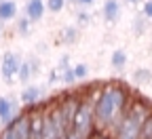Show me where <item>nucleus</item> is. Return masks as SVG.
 I'll return each instance as SVG.
<instances>
[{
    "label": "nucleus",
    "mask_w": 152,
    "mask_h": 139,
    "mask_svg": "<svg viewBox=\"0 0 152 139\" xmlns=\"http://www.w3.org/2000/svg\"><path fill=\"white\" fill-rule=\"evenodd\" d=\"M131 101H133L131 91L121 82H110V84L99 87L97 95L91 101L93 118H95L97 129L112 135L114 129L118 127L121 118L125 116V112L129 110Z\"/></svg>",
    "instance_id": "f257e3e1"
},
{
    "label": "nucleus",
    "mask_w": 152,
    "mask_h": 139,
    "mask_svg": "<svg viewBox=\"0 0 152 139\" xmlns=\"http://www.w3.org/2000/svg\"><path fill=\"white\" fill-rule=\"evenodd\" d=\"M66 129L59 118V112L55 108V99H49L42 110V129H40V139H64Z\"/></svg>",
    "instance_id": "f03ea898"
},
{
    "label": "nucleus",
    "mask_w": 152,
    "mask_h": 139,
    "mask_svg": "<svg viewBox=\"0 0 152 139\" xmlns=\"http://www.w3.org/2000/svg\"><path fill=\"white\" fill-rule=\"evenodd\" d=\"M72 131L80 139H89L95 131H97V124H95V118H93V108H91V101L87 97H83V103H80L78 112L74 116Z\"/></svg>",
    "instance_id": "7ed1b4c3"
},
{
    "label": "nucleus",
    "mask_w": 152,
    "mask_h": 139,
    "mask_svg": "<svg viewBox=\"0 0 152 139\" xmlns=\"http://www.w3.org/2000/svg\"><path fill=\"white\" fill-rule=\"evenodd\" d=\"M0 139H30V114H15L0 131Z\"/></svg>",
    "instance_id": "20e7f679"
},
{
    "label": "nucleus",
    "mask_w": 152,
    "mask_h": 139,
    "mask_svg": "<svg viewBox=\"0 0 152 139\" xmlns=\"http://www.w3.org/2000/svg\"><path fill=\"white\" fill-rule=\"evenodd\" d=\"M19 63H21V57H19L17 53H4L2 55V61H0V76H2L4 82H13L17 78Z\"/></svg>",
    "instance_id": "39448f33"
},
{
    "label": "nucleus",
    "mask_w": 152,
    "mask_h": 139,
    "mask_svg": "<svg viewBox=\"0 0 152 139\" xmlns=\"http://www.w3.org/2000/svg\"><path fill=\"white\" fill-rule=\"evenodd\" d=\"M21 103L17 97H0V124H7L15 114H19Z\"/></svg>",
    "instance_id": "423d86ee"
},
{
    "label": "nucleus",
    "mask_w": 152,
    "mask_h": 139,
    "mask_svg": "<svg viewBox=\"0 0 152 139\" xmlns=\"http://www.w3.org/2000/svg\"><path fill=\"white\" fill-rule=\"evenodd\" d=\"M45 0H28L26 2V17L30 19V23H36L45 17Z\"/></svg>",
    "instance_id": "0eeeda50"
},
{
    "label": "nucleus",
    "mask_w": 152,
    "mask_h": 139,
    "mask_svg": "<svg viewBox=\"0 0 152 139\" xmlns=\"http://www.w3.org/2000/svg\"><path fill=\"white\" fill-rule=\"evenodd\" d=\"M121 2L118 0H106L104 7H102V17H104V21L108 23H116L118 19H121Z\"/></svg>",
    "instance_id": "6e6552de"
},
{
    "label": "nucleus",
    "mask_w": 152,
    "mask_h": 139,
    "mask_svg": "<svg viewBox=\"0 0 152 139\" xmlns=\"http://www.w3.org/2000/svg\"><path fill=\"white\" fill-rule=\"evenodd\" d=\"M40 97H42V87H36V84H28L21 93H19V101L21 106H30V103H40Z\"/></svg>",
    "instance_id": "1a4fd4ad"
},
{
    "label": "nucleus",
    "mask_w": 152,
    "mask_h": 139,
    "mask_svg": "<svg viewBox=\"0 0 152 139\" xmlns=\"http://www.w3.org/2000/svg\"><path fill=\"white\" fill-rule=\"evenodd\" d=\"M17 17V4L15 0H0V23H7Z\"/></svg>",
    "instance_id": "9d476101"
},
{
    "label": "nucleus",
    "mask_w": 152,
    "mask_h": 139,
    "mask_svg": "<svg viewBox=\"0 0 152 139\" xmlns=\"http://www.w3.org/2000/svg\"><path fill=\"white\" fill-rule=\"evenodd\" d=\"M127 61H129L127 51H123V49L112 51V55H110V65H112V70L123 72V70H125V65H127Z\"/></svg>",
    "instance_id": "9b49d317"
},
{
    "label": "nucleus",
    "mask_w": 152,
    "mask_h": 139,
    "mask_svg": "<svg viewBox=\"0 0 152 139\" xmlns=\"http://www.w3.org/2000/svg\"><path fill=\"white\" fill-rule=\"evenodd\" d=\"M57 42H59V44H76V42H78V30L70 28V25L64 28L59 38H57Z\"/></svg>",
    "instance_id": "f8f14e48"
},
{
    "label": "nucleus",
    "mask_w": 152,
    "mask_h": 139,
    "mask_svg": "<svg viewBox=\"0 0 152 139\" xmlns=\"http://www.w3.org/2000/svg\"><path fill=\"white\" fill-rule=\"evenodd\" d=\"M148 28H150V21L142 13H137L135 17H133V34H135V36H144L148 32Z\"/></svg>",
    "instance_id": "ddd939ff"
},
{
    "label": "nucleus",
    "mask_w": 152,
    "mask_h": 139,
    "mask_svg": "<svg viewBox=\"0 0 152 139\" xmlns=\"http://www.w3.org/2000/svg\"><path fill=\"white\" fill-rule=\"evenodd\" d=\"M32 78H34V74H32V68H30V63H28V59H21L19 70H17V80L23 82V84H28Z\"/></svg>",
    "instance_id": "4468645a"
},
{
    "label": "nucleus",
    "mask_w": 152,
    "mask_h": 139,
    "mask_svg": "<svg viewBox=\"0 0 152 139\" xmlns=\"http://www.w3.org/2000/svg\"><path fill=\"white\" fill-rule=\"evenodd\" d=\"M133 80H135L137 84H148V82H152V70H148V68H137L135 72H133Z\"/></svg>",
    "instance_id": "2eb2a0df"
},
{
    "label": "nucleus",
    "mask_w": 152,
    "mask_h": 139,
    "mask_svg": "<svg viewBox=\"0 0 152 139\" xmlns=\"http://www.w3.org/2000/svg\"><path fill=\"white\" fill-rule=\"evenodd\" d=\"M140 139H152V112L144 118V122L140 127Z\"/></svg>",
    "instance_id": "dca6fc26"
},
{
    "label": "nucleus",
    "mask_w": 152,
    "mask_h": 139,
    "mask_svg": "<svg viewBox=\"0 0 152 139\" xmlns=\"http://www.w3.org/2000/svg\"><path fill=\"white\" fill-rule=\"evenodd\" d=\"M15 30H17V34L19 36H28L30 34V30H32V23H30V19L23 15V17H19L17 19V23H15Z\"/></svg>",
    "instance_id": "f3484780"
},
{
    "label": "nucleus",
    "mask_w": 152,
    "mask_h": 139,
    "mask_svg": "<svg viewBox=\"0 0 152 139\" xmlns=\"http://www.w3.org/2000/svg\"><path fill=\"white\" fill-rule=\"evenodd\" d=\"M57 72H59V82H64V84H74L76 82L74 72H72V65H66V68L57 70Z\"/></svg>",
    "instance_id": "a211bd4d"
},
{
    "label": "nucleus",
    "mask_w": 152,
    "mask_h": 139,
    "mask_svg": "<svg viewBox=\"0 0 152 139\" xmlns=\"http://www.w3.org/2000/svg\"><path fill=\"white\" fill-rule=\"evenodd\" d=\"M45 9L49 13H61L66 9V0H45Z\"/></svg>",
    "instance_id": "6ab92c4d"
},
{
    "label": "nucleus",
    "mask_w": 152,
    "mask_h": 139,
    "mask_svg": "<svg viewBox=\"0 0 152 139\" xmlns=\"http://www.w3.org/2000/svg\"><path fill=\"white\" fill-rule=\"evenodd\" d=\"M72 72H74V78H76V80H85V78L89 76V65H87V63H76V65L72 68Z\"/></svg>",
    "instance_id": "aec40b11"
},
{
    "label": "nucleus",
    "mask_w": 152,
    "mask_h": 139,
    "mask_svg": "<svg viewBox=\"0 0 152 139\" xmlns=\"http://www.w3.org/2000/svg\"><path fill=\"white\" fill-rule=\"evenodd\" d=\"M76 21H78V25H89V23H91V15L83 9V11L76 13Z\"/></svg>",
    "instance_id": "412c9836"
},
{
    "label": "nucleus",
    "mask_w": 152,
    "mask_h": 139,
    "mask_svg": "<svg viewBox=\"0 0 152 139\" xmlns=\"http://www.w3.org/2000/svg\"><path fill=\"white\" fill-rule=\"evenodd\" d=\"M142 15L148 21H152V0H144L142 2Z\"/></svg>",
    "instance_id": "4be33fe9"
},
{
    "label": "nucleus",
    "mask_w": 152,
    "mask_h": 139,
    "mask_svg": "<svg viewBox=\"0 0 152 139\" xmlns=\"http://www.w3.org/2000/svg\"><path fill=\"white\" fill-rule=\"evenodd\" d=\"M55 82H59V72H57V68H53L49 72V84H55Z\"/></svg>",
    "instance_id": "5701e85b"
},
{
    "label": "nucleus",
    "mask_w": 152,
    "mask_h": 139,
    "mask_svg": "<svg viewBox=\"0 0 152 139\" xmlns=\"http://www.w3.org/2000/svg\"><path fill=\"white\" fill-rule=\"evenodd\" d=\"M93 4H95V0H76V7H83V9L93 7Z\"/></svg>",
    "instance_id": "b1692460"
},
{
    "label": "nucleus",
    "mask_w": 152,
    "mask_h": 139,
    "mask_svg": "<svg viewBox=\"0 0 152 139\" xmlns=\"http://www.w3.org/2000/svg\"><path fill=\"white\" fill-rule=\"evenodd\" d=\"M64 139H80V137H78V135H76V133H74V131H68V133H66V137H64Z\"/></svg>",
    "instance_id": "393cba45"
},
{
    "label": "nucleus",
    "mask_w": 152,
    "mask_h": 139,
    "mask_svg": "<svg viewBox=\"0 0 152 139\" xmlns=\"http://www.w3.org/2000/svg\"><path fill=\"white\" fill-rule=\"evenodd\" d=\"M129 4H137V2H142V0H127Z\"/></svg>",
    "instance_id": "a878e982"
},
{
    "label": "nucleus",
    "mask_w": 152,
    "mask_h": 139,
    "mask_svg": "<svg viewBox=\"0 0 152 139\" xmlns=\"http://www.w3.org/2000/svg\"><path fill=\"white\" fill-rule=\"evenodd\" d=\"M0 38H2V30H0Z\"/></svg>",
    "instance_id": "bb28decb"
}]
</instances>
